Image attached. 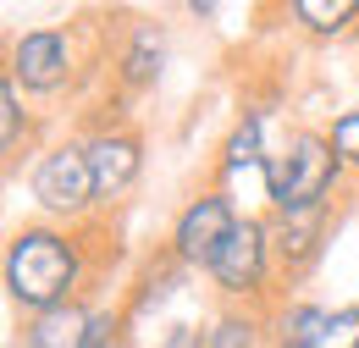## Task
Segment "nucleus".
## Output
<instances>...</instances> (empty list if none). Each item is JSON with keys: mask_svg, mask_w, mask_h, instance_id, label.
Returning a JSON list of instances; mask_svg holds the SVG:
<instances>
[{"mask_svg": "<svg viewBox=\"0 0 359 348\" xmlns=\"http://www.w3.org/2000/svg\"><path fill=\"white\" fill-rule=\"evenodd\" d=\"M271 155H276V149H266V111H243V116L226 128L222 149H216V177H222L216 188L232 194V182H238V177H249V172L266 182Z\"/></svg>", "mask_w": 359, "mask_h": 348, "instance_id": "nucleus-9", "label": "nucleus"}, {"mask_svg": "<svg viewBox=\"0 0 359 348\" xmlns=\"http://www.w3.org/2000/svg\"><path fill=\"white\" fill-rule=\"evenodd\" d=\"M343 161L332 149L326 128H287V138L276 144L266 166V216L271 221H293V216H315V210H332L337 188H343Z\"/></svg>", "mask_w": 359, "mask_h": 348, "instance_id": "nucleus-2", "label": "nucleus"}, {"mask_svg": "<svg viewBox=\"0 0 359 348\" xmlns=\"http://www.w3.org/2000/svg\"><path fill=\"white\" fill-rule=\"evenodd\" d=\"M6 72L17 78L22 94H34V100L67 94V88L78 83V72H83L78 28L50 22V28H22V34H11V39H6Z\"/></svg>", "mask_w": 359, "mask_h": 348, "instance_id": "nucleus-5", "label": "nucleus"}, {"mask_svg": "<svg viewBox=\"0 0 359 348\" xmlns=\"http://www.w3.org/2000/svg\"><path fill=\"white\" fill-rule=\"evenodd\" d=\"M161 72H166V39H161V28L155 22H133L122 44H116V55H111V78L138 94V88H155L161 83Z\"/></svg>", "mask_w": 359, "mask_h": 348, "instance_id": "nucleus-10", "label": "nucleus"}, {"mask_svg": "<svg viewBox=\"0 0 359 348\" xmlns=\"http://www.w3.org/2000/svg\"><path fill=\"white\" fill-rule=\"evenodd\" d=\"M83 155L94 177V205L116 210L144 177V133L128 122H100L94 133H83Z\"/></svg>", "mask_w": 359, "mask_h": 348, "instance_id": "nucleus-8", "label": "nucleus"}, {"mask_svg": "<svg viewBox=\"0 0 359 348\" xmlns=\"http://www.w3.org/2000/svg\"><path fill=\"white\" fill-rule=\"evenodd\" d=\"M28 199L39 221H55V227H89L100 216L83 138H55L28 161Z\"/></svg>", "mask_w": 359, "mask_h": 348, "instance_id": "nucleus-4", "label": "nucleus"}, {"mask_svg": "<svg viewBox=\"0 0 359 348\" xmlns=\"http://www.w3.org/2000/svg\"><path fill=\"white\" fill-rule=\"evenodd\" d=\"M271 348H359V304L276 299L271 304Z\"/></svg>", "mask_w": 359, "mask_h": 348, "instance_id": "nucleus-7", "label": "nucleus"}, {"mask_svg": "<svg viewBox=\"0 0 359 348\" xmlns=\"http://www.w3.org/2000/svg\"><path fill=\"white\" fill-rule=\"evenodd\" d=\"M128 348H144V343H138V337H133V343H128Z\"/></svg>", "mask_w": 359, "mask_h": 348, "instance_id": "nucleus-19", "label": "nucleus"}, {"mask_svg": "<svg viewBox=\"0 0 359 348\" xmlns=\"http://www.w3.org/2000/svg\"><path fill=\"white\" fill-rule=\"evenodd\" d=\"M34 133H39V122H34L28 94L17 88L11 72H0V161L17 166L22 155H39V149H34Z\"/></svg>", "mask_w": 359, "mask_h": 348, "instance_id": "nucleus-12", "label": "nucleus"}, {"mask_svg": "<svg viewBox=\"0 0 359 348\" xmlns=\"http://www.w3.org/2000/svg\"><path fill=\"white\" fill-rule=\"evenodd\" d=\"M326 138H332V149H337L343 172L359 177V105H343V111L326 122Z\"/></svg>", "mask_w": 359, "mask_h": 348, "instance_id": "nucleus-17", "label": "nucleus"}, {"mask_svg": "<svg viewBox=\"0 0 359 348\" xmlns=\"http://www.w3.org/2000/svg\"><path fill=\"white\" fill-rule=\"evenodd\" d=\"M205 282H210V293L222 304H249V309L276 304L282 265H276V232H271L266 210H243V221L232 227V238L222 243V255L210 260Z\"/></svg>", "mask_w": 359, "mask_h": 348, "instance_id": "nucleus-3", "label": "nucleus"}, {"mask_svg": "<svg viewBox=\"0 0 359 348\" xmlns=\"http://www.w3.org/2000/svg\"><path fill=\"white\" fill-rule=\"evenodd\" d=\"M128 309L122 304H89V326H83V343L78 348H128Z\"/></svg>", "mask_w": 359, "mask_h": 348, "instance_id": "nucleus-16", "label": "nucleus"}, {"mask_svg": "<svg viewBox=\"0 0 359 348\" xmlns=\"http://www.w3.org/2000/svg\"><path fill=\"white\" fill-rule=\"evenodd\" d=\"M271 232H276V265H282V282H299V276H304V271H315V260L326 255L332 210L293 216V221H271Z\"/></svg>", "mask_w": 359, "mask_h": 348, "instance_id": "nucleus-11", "label": "nucleus"}, {"mask_svg": "<svg viewBox=\"0 0 359 348\" xmlns=\"http://www.w3.org/2000/svg\"><path fill=\"white\" fill-rule=\"evenodd\" d=\"M205 337L210 348H271V309L222 304L216 315H205Z\"/></svg>", "mask_w": 359, "mask_h": 348, "instance_id": "nucleus-13", "label": "nucleus"}, {"mask_svg": "<svg viewBox=\"0 0 359 348\" xmlns=\"http://www.w3.org/2000/svg\"><path fill=\"white\" fill-rule=\"evenodd\" d=\"M144 348H210V337H205V321H166Z\"/></svg>", "mask_w": 359, "mask_h": 348, "instance_id": "nucleus-18", "label": "nucleus"}, {"mask_svg": "<svg viewBox=\"0 0 359 348\" xmlns=\"http://www.w3.org/2000/svg\"><path fill=\"white\" fill-rule=\"evenodd\" d=\"M243 221V205L226 194V188H199V194H188L177 205V216L166 227V260H177L182 271H194V276H205L210 260L222 255V243L232 238V227Z\"/></svg>", "mask_w": 359, "mask_h": 348, "instance_id": "nucleus-6", "label": "nucleus"}, {"mask_svg": "<svg viewBox=\"0 0 359 348\" xmlns=\"http://www.w3.org/2000/svg\"><path fill=\"white\" fill-rule=\"evenodd\" d=\"M287 22L310 39H348L359 28V0H287Z\"/></svg>", "mask_w": 359, "mask_h": 348, "instance_id": "nucleus-15", "label": "nucleus"}, {"mask_svg": "<svg viewBox=\"0 0 359 348\" xmlns=\"http://www.w3.org/2000/svg\"><path fill=\"white\" fill-rule=\"evenodd\" d=\"M89 276H94V260H89L83 227H55V221L11 227L6 255H0V288L22 321L61 304H83Z\"/></svg>", "mask_w": 359, "mask_h": 348, "instance_id": "nucleus-1", "label": "nucleus"}, {"mask_svg": "<svg viewBox=\"0 0 359 348\" xmlns=\"http://www.w3.org/2000/svg\"><path fill=\"white\" fill-rule=\"evenodd\" d=\"M83 326H89V299H83V304L45 309V315H28V321H22L17 348H78L83 343Z\"/></svg>", "mask_w": 359, "mask_h": 348, "instance_id": "nucleus-14", "label": "nucleus"}]
</instances>
